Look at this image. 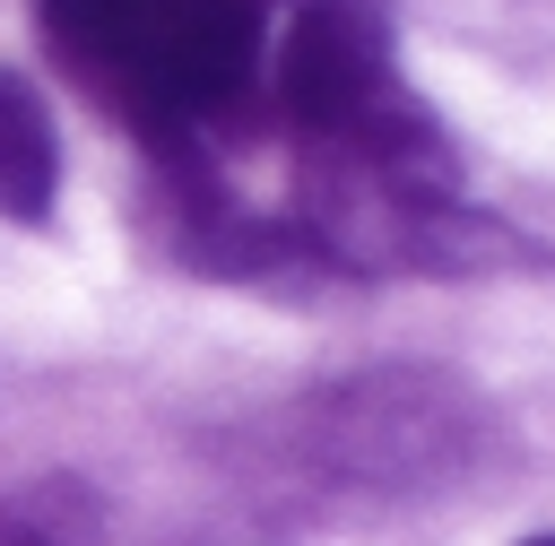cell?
<instances>
[{
	"instance_id": "cell-5",
	"label": "cell",
	"mask_w": 555,
	"mask_h": 546,
	"mask_svg": "<svg viewBox=\"0 0 555 546\" xmlns=\"http://www.w3.org/2000/svg\"><path fill=\"white\" fill-rule=\"evenodd\" d=\"M52 199H61V130H52V104L0 69V217L9 225H52Z\"/></svg>"
},
{
	"instance_id": "cell-6",
	"label": "cell",
	"mask_w": 555,
	"mask_h": 546,
	"mask_svg": "<svg viewBox=\"0 0 555 546\" xmlns=\"http://www.w3.org/2000/svg\"><path fill=\"white\" fill-rule=\"evenodd\" d=\"M0 546H121L113 537V503L87 477H17L0 485Z\"/></svg>"
},
{
	"instance_id": "cell-4",
	"label": "cell",
	"mask_w": 555,
	"mask_h": 546,
	"mask_svg": "<svg viewBox=\"0 0 555 546\" xmlns=\"http://www.w3.org/2000/svg\"><path fill=\"white\" fill-rule=\"evenodd\" d=\"M278 121L295 156H416L451 147L434 113L416 104L399 69L390 0H304V17L278 35Z\"/></svg>"
},
{
	"instance_id": "cell-3",
	"label": "cell",
	"mask_w": 555,
	"mask_h": 546,
	"mask_svg": "<svg viewBox=\"0 0 555 546\" xmlns=\"http://www.w3.org/2000/svg\"><path fill=\"white\" fill-rule=\"evenodd\" d=\"M260 9L269 0H43V35L113 113L173 147L251 87Z\"/></svg>"
},
{
	"instance_id": "cell-7",
	"label": "cell",
	"mask_w": 555,
	"mask_h": 546,
	"mask_svg": "<svg viewBox=\"0 0 555 546\" xmlns=\"http://www.w3.org/2000/svg\"><path fill=\"white\" fill-rule=\"evenodd\" d=\"M173 546H286L269 511H217V520H191Z\"/></svg>"
},
{
	"instance_id": "cell-1",
	"label": "cell",
	"mask_w": 555,
	"mask_h": 546,
	"mask_svg": "<svg viewBox=\"0 0 555 546\" xmlns=\"http://www.w3.org/2000/svg\"><path fill=\"white\" fill-rule=\"evenodd\" d=\"M503 459V416L442 364H356L234 433L260 511H416Z\"/></svg>"
},
{
	"instance_id": "cell-2",
	"label": "cell",
	"mask_w": 555,
	"mask_h": 546,
	"mask_svg": "<svg viewBox=\"0 0 555 546\" xmlns=\"http://www.w3.org/2000/svg\"><path fill=\"white\" fill-rule=\"evenodd\" d=\"M295 234L321 277H503L546 251L477 208L451 173V147L416 156H295Z\"/></svg>"
},
{
	"instance_id": "cell-8",
	"label": "cell",
	"mask_w": 555,
	"mask_h": 546,
	"mask_svg": "<svg viewBox=\"0 0 555 546\" xmlns=\"http://www.w3.org/2000/svg\"><path fill=\"white\" fill-rule=\"evenodd\" d=\"M520 546H555V529H538V537H520Z\"/></svg>"
}]
</instances>
